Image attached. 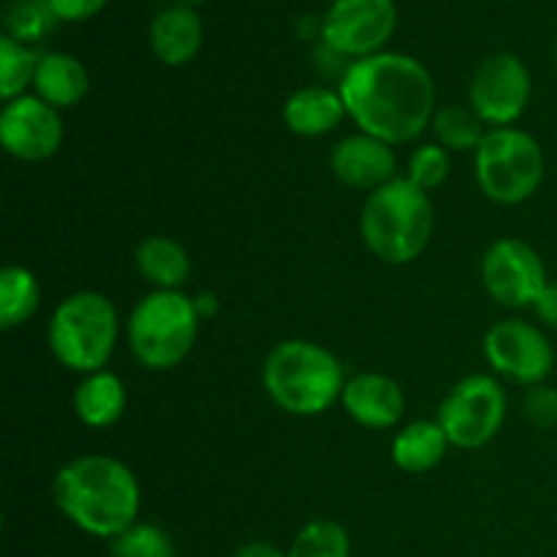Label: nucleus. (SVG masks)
<instances>
[{
    "instance_id": "f3484780",
    "label": "nucleus",
    "mask_w": 557,
    "mask_h": 557,
    "mask_svg": "<svg viewBox=\"0 0 557 557\" xmlns=\"http://www.w3.org/2000/svg\"><path fill=\"white\" fill-rule=\"evenodd\" d=\"M205 30L201 20L190 5H169L152 20L150 47L156 58L166 65H185L199 54Z\"/></svg>"
},
{
    "instance_id": "6e6552de",
    "label": "nucleus",
    "mask_w": 557,
    "mask_h": 557,
    "mask_svg": "<svg viewBox=\"0 0 557 557\" xmlns=\"http://www.w3.org/2000/svg\"><path fill=\"white\" fill-rule=\"evenodd\" d=\"M506 422V392L493 375H468L444 397L438 424L457 449H482Z\"/></svg>"
},
{
    "instance_id": "7ed1b4c3",
    "label": "nucleus",
    "mask_w": 557,
    "mask_h": 557,
    "mask_svg": "<svg viewBox=\"0 0 557 557\" xmlns=\"http://www.w3.org/2000/svg\"><path fill=\"white\" fill-rule=\"evenodd\" d=\"M435 228L433 199L408 177H395L368 194L359 234L370 253L392 267L411 264L428 250Z\"/></svg>"
},
{
    "instance_id": "2eb2a0df",
    "label": "nucleus",
    "mask_w": 557,
    "mask_h": 557,
    "mask_svg": "<svg viewBox=\"0 0 557 557\" xmlns=\"http://www.w3.org/2000/svg\"><path fill=\"white\" fill-rule=\"evenodd\" d=\"M341 403L348 417L368 430L395 428L406 411L400 384L384 373H359L348 379Z\"/></svg>"
},
{
    "instance_id": "423d86ee",
    "label": "nucleus",
    "mask_w": 557,
    "mask_h": 557,
    "mask_svg": "<svg viewBox=\"0 0 557 557\" xmlns=\"http://www.w3.org/2000/svg\"><path fill=\"white\" fill-rule=\"evenodd\" d=\"M199 313L183 292H150L128 319V346L147 370H172L185 362L199 335Z\"/></svg>"
},
{
    "instance_id": "b1692460",
    "label": "nucleus",
    "mask_w": 557,
    "mask_h": 557,
    "mask_svg": "<svg viewBox=\"0 0 557 557\" xmlns=\"http://www.w3.org/2000/svg\"><path fill=\"white\" fill-rule=\"evenodd\" d=\"M38 60H41V54L27 49L16 38H0V96H3V101L25 96V87H30L36 79Z\"/></svg>"
},
{
    "instance_id": "dca6fc26",
    "label": "nucleus",
    "mask_w": 557,
    "mask_h": 557,
    "mask_svg": "<svg viewBox=\"0 0 557 557\" xmlns=\"http://www.w3.org/2000/svg\"><path fill=\"white\" fill-rule=\"evenodd\" d=\"M346 117L348 112L341 90H330V87H299L283 103V123L292 134L305 136V139L332 134Z\"/></svg>"
},
{
    "instance_id": "c85d7f7f",
    "label": "nucleus",
    "mask_w": 557,
    "mask_h": 557,
    "mask_svg": "<svg viewBox=\"0 0 557 557\" xmlns=\"http://www.w3.org/2000/svg\"><path fill=\"white\" fill-rule=\"evenodd\" d=\"M525 413L536 428H555L557 424V389L553 386H531L525 397Z\"/></svg>"
},
{
    "instance_id": "4be33fe9",
    "label": "nucleus",
    "mask_w": 557,
    "mask_h": 557,
    "mask_svg": "<svg viewBox=\"0 0 557 557\" xmlns=\"http://www.w3.org/2000/svg\"><path fill=\"white\" fill-rule=\"evenodd\" d=\"M41 305V286L36 275L20 264L0 270V326L16 330L36 315Z\"/></svg>"
},
{
    "instance_id": "ddd939ff",
    "label": "nucleus",
    "mask_w": 557,
    "mask_h": 557,
    "mask_svg": "<svg viewBox=\"0 0 557 557\" xmlns=\"http://www.w3.org/2000/svg\"><path fill=\"white\" fill-rule=\"evenodd\" d=\"M65 139L63 117L38 96L5 101L0 112V145L11 158L38 163L52 158Z\"/></svg>"
},
{
    "instance_id": "bb28decb",
    "label": "nucleus",
    "mask_w": 557,
    "mask_h": 557,
    "mask_svg": "<svg viewBox=\"0 0 557 557\" xmlns=\"http://www.w3.org/2000/svg\"><path fill=\"white\" fill-rule=\"evenodd\" d=\"M54 22L58 16H54L49 0H14L5 14V30H9L5 36L16 38L20 44L36 41L52 30Z\"/></svg>"
},
{
    "instance_id": "7c9ffc66",
    "label": "nucleus",
    "mask_w": 557,
    "mask_h": 557,
    "mask_svg": "<svg viewBox=\"0 0 557 557\" xmlns=\"http://www.w3.org/2000/svg\"><path fill=\"white\" fill-rule=\"evenodd\" d=\"M533 310H536V315L544 321V324L555 326L557 330V283H549V286L544 288L542 297H539L536 305H533Z\"/></svg>"
},
{
    "instance_id": "cd10ccee",
    "label": "nucleus",
    "mask_w": 557,
    "mask_h": 557,
    "mask_svg": "<svg viewBox=\"0 0 557 557\" xmlns=\"http://www.w3.org/2000/svg\"><path fill=\"white\" fill-rule=\"evenodd\" d=\"M449 172H451L449 150L441 145H422L413 150L411 158H408L406 177L430 194V190H435L438 185L446 183Z\"/></svg>"
},
{
    "instance_id": "aec40b11",
    "label": "nucleus",
    "mask_w": 557,
    "mask_h": 557,
    "mask_svg": "<svg viewBox=\"0 0 557 557\" xmlns=\"http://www.w3.org/2000/svg\"><path fill=\"white\" fill-rule=\"evenodd\" d=\"M444 428L438 419H417L406 424L392 441V460L406 473H428L444 462L446 449H449Z\"/></svg>"
},
{
    "instance_id": "a211bd4d",
    "label": "nucleus",
    "mask_w": 557,
    "mask_h": 557,
    "mask_svg": "<svg viewBox=\"0 0 557 557\" xmlns=\"http://www.w3.org/2000/svg\"><path fill=\"white\" fill-rule=\"evenodd\" d=\"M33 90L41 101H47L49 107L71 109L87 96L90 90V76L87 69L82 65V60H76L74 54L65 52H47L41 54L36 69V79H33Z\"/></svg>"
},
{
    "instance_id": "9b49d317",
    "label": "nucleus",
    "mask_w": 557,
    "mask_h": 557,
    "mask_svg": "<svg viewBox=\"0 0 557 557\" xmlns=\"http://www.w3.org/2000/svg\"><path fill=\"white\" fill-rule=\"evenodd\" d=\"M395 25V0H335L321 25V38L335 54L362 60L384 49Z\"/></svg>"
},
{
    "instance_id": "9d476101",
    "label": "nucleus",
    "mask_w": 557,
    "mask_h": 557,
    "mask_svg": "<svg viewBox=\"0 0 557 557\" xmlns=\"http://www.w3.org/2000/svg\"><path fill=\"white\" fill-rule=\"evenodd\" d=\"M482 283L504 308H533L549 286L542 256L515 237L495 239L482 259Z\"/></svg>"
},
{
    "instance_id": "f257e3e1",
    "label": "nucleus",
    "mask_w": 557,
    "mask_h": 557,
    "mask_svg": "<svg viewBox=\"0 0 557 557\" xmlns=\"http://www.w3.org/2000/svg\"><path fill=\"white\" fill-rule=\"evenodd\" d=\"M337 90L357 128L392 147L422 136L438 112L433 74L400 52L354 60Z\"/></svg>"
},
{
    "instance_id": "412c9836",
    "label": "nucleus",
    "mask_w": 557,
    "mask_h": 557,
    "mask_svg": "<svg viewBox=\"0 0 557 557\" xmlns=\"http://www.w3.org/2000/svg\"><path fill=\"white\" fill-rule=\"evenodd\" d=\"M136 270L141 272L156 292H180L190 277V256L177 239L163 237H145L136 248Z\"/></svg>"
},
{
    "instance_id": "f8f14e48",
    "label": "nucleus",
    "mask_w": 557,
    "mask_h": 557,
    "mask_svg": "<svg viewBox=\"0 0 557 557\" xmlns=\"http://www.w3.org/2000/svg\"><path fill=\"white\" fill-rule=\"evenodd\" d=\"M484 357L493 370L511 384L539 386L555 368L549 337L528 321H500L484 335Z\"/></svg>"
},
{
    "instance_id": "393cba45",
    "label": "nucleus",
    "mask_w": 557,
    "mask_h": 557,
    "mask_svg": "<svg viewBox=\"0 0 557 557\" xmlns=\"http://www.w3.org/2000/svg\"><path fill=\"white\" fill-rule=\"evenodd\" d=\"M288 557H351V536L335 520H313L297 533Z\"/></svg>"
},
{
    "instance_id": "4468645a",
    "label": "nucleus",
    "mask_w": 557,
    "mask_h": 557,
    "mask_svg": "<svg viewBox=\"0 0 557 557\" xmlns=\"http://www.w3.org/2000/svg\"><path fill=\"white\" fill-rule=\"evenodd\" d=\"M332 172L343 185L357 190H379L397 177V158L392 145L370 134H351L332 150Z\"/></svg>"
},
{
    "instance_id": "c756f323",
    "label": "nucleus",
    "mask_w": 557,
    "mask_h": 557,
    "mask_svg": "<svg viewBox=\"0 0 557 557\" xmlns=\"http://www.w3.org/2000/svg\"><path fill=\"white\" fill-rule=\"evenodd\" d=\"M58 20L65 22H85L96 16L107 5V0H49Z\"/></svg>"
},
{
    "instance_id": "f03ea898",
    "label": "nucleus",
    "mask_w": 557,
    "mask_h": 557,
    "mask_svg": "<svg viewBox=\"0 0 557 557\" xmlns=\"http://www.w3.org/2000/svg\"><path fill=\"white\" fill-rule=\"evenodd\" d=\"M52 495L65 520L109 542L136 525L141 509L134 471L112 455H79L65 462L54 473Z\"/></svg>"
},
{
    "instance_id": "473e14b6",
    "label": "nucleus",
    "mask_w": 557,
    "mask_h": 557,
    "mask_svg": "<svg viewBox=\"0 0 557 557\" xmlns=\"http://www.w3.org/2000/svg\"><path fill=\"white\" fill-rule=\"evenodd\" d=\"M194 305H196V313H199V319H210V315L218 313L215 294H199V297L194 299Z\"/></svg>"
},
{
    "instance_id": "20e7f679",
    "label": "nucleus",
    "mask_w": 557,
    "mask_h": 557,
    "mask_svg": "<svg viewBox=\"0 0 557 557\" xmlns=\"http://www.w3.org/2000/svg\"><path fill=\"white\" fill-rule=\"evenodd\" d=\"M267 395L292 417H319L343 397L346 373L332 351L310 341H283L261 368Z\"/></svg>"
},
{
    "instance_id": "6ab92c4d",
    "label": "nucleus",
    "mask_w": 557,
    "mask_h": 557,
    "mask_svg": "<svg viewBox=\"0 0 557 557\" xmlns=\"http://www.w3.org/2000/svg\"><path fill=\"white\" fill-rule=\"evenodd\" d=\"M125 406H128L125 384L109 370L85 375L74 392V411L87 428H112L123 419Z\"/></svg>"
},
{
    "instance_id": "1a4fd4ad",
    "label": "nucleus",
    "mask_w": 557,
    "mask_h": 557,
    "mask_svg": "<svg viewBox=\"0 0 557 557\" xmlns=\"http://www.w3.org/2000/svg\"><path fill=\"white\" fill-rule=\"evenodd\" d=\"M531 74L517 54H490L473 71L468 85V107L493 128H509L522 117L531 101Z\"/></svg>"
},
{
    "instance_id": "5701e85b",
    "label": "nucleus",
    "mask_w": 557,
    "mask_h": 557,
    "mask_svg": "<svg viewBox=\"0 0 557 557\" xmlns=\"http://www.w3.org/2000/svg\"><path fill=\"white\" fill-rule=\"evenodd\" d=\"M433 131L438 136V145L455 152L479 150V145L487 136L484 120L471 107H460V103L441 107L433 117Z\"/></svg>"
},
{
    "instance_id": "2f4dec72",
    "label": "nucleus",
    "mask_w": 557,
    "mask_h": 557,
    "mask_svg": "<svg viewBox=\"0 0 557 557\" xmlns=\"http://www.w3.org/2000/svg\"><path fill=\"white\" fill-rule=\"evenodd\" d=\"M234 557H288V553H283L281 547L270 542H248L243 547H237Z\"/></svg>"
},
{
    "instance_id": "39448f33",
    "label": "nucleus",
    "mask_w": 557,
    "mask_h": 557,
    "mask_svg": "<svg viewBox=\"0 0 557 557\" xmlns=\"http://www.w3.org/2000/svg\"><path fill=\"white\" fill-rule=\"evenodd\" d=\"M117 332L120 321L112 299L101 292H76L52 310L47 341L63 368L90 375L107 368Z\"/></svg>"
},
{
    "instance_id": "72a5a7b5",
    "label": "nucleus",
    "mask_w": 557,
    "mask_h": 557,
    "mask_svg": "<svg viewBox=\"0 0 557 557\" xmlns=\"http://www.w3.org/2000/svg\"><path fill=\"white\" fill-rule=\"evenodd\" d=\"M180 3H185V5H188V3H201V0H180Z\"/></svg>"
},
{
    "instance_id": "a878e982",
    "label": "nucleus",
    "mask_w": 557,
    "mask_h": 557,
    "mask_svg": "<svg viewBox=\"0 0 557 557\" xmlns=\"http://www.w3.org/2000/svg\"><path fill=\"white\" fill-rule=\"evenodd\" d=\"M112 557H177L172 536L150 522H136L109 542Z\"/></svg>"
},
{
    "instance_id": "0eeeda50",
    "label": "nucleus",
    "mask_w": 557,
    "mask_h": 557,
    "mask_svg": "<svg viewBox=\"0 0 557 557\" xmlns=\"http://www.w3.org/2000/svg\"><path fill=\"white\" fill-rule=\"evenodd\" d=\"M544 180V150L522 128H490L476 150V183L495 205H522Z\"/></svg>"
},
{
    "instance_id": "f704fd0d",
    "label": "nucleus",
    "mask_w": 557,
    "mask_h": 557,
    "mask_svg": "<svg viewBox=\"0 0 557 557\" xmlns=\"http://www.w3.org/2000/svg\"><path fill=\"white\" fill-rule=\"evenodd\" d=\"M555 52H557V49H555Z\"/></svg>"
}]
</instances>
